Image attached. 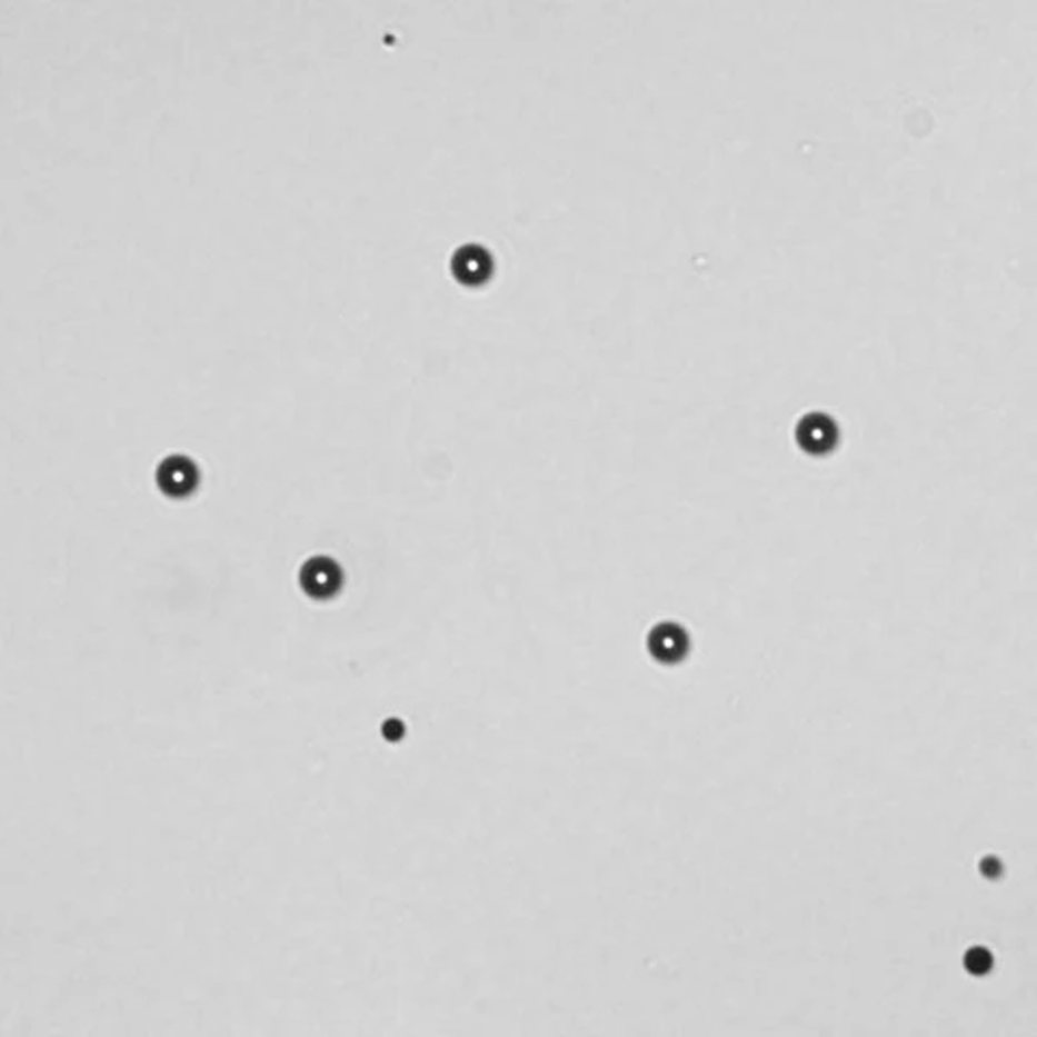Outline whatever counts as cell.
Here are the masks:
<instances>
[{"instance_id": "6da1fadb", "label": "cell", "mask_w": 1037, "mask_h": 1037, "mask_svg": "<svg viewBox=\"0 0 1037 1037\" xmlns=\"http://www.w3.org/2000/svg\"><path fill=\"white\" fill-rule=\"evenodd\" d=\"M154 480L164 498L182 501L197 493L201 485V469L189 455L176 452L158 462Z\"/></svg>"}, {"instance_id": "7a4b0ae2", "label": "cell", "mask_w": 1037, "mask_h": 1037, "mask_svg": "<svg viewBox=\"0 0 1037 1037\" xmlns=\"http://www.w3.org/2000/svg\"><path fill=\"white\" fill-rule=\"evenodd\" d=\"M301 588L313 601H331L345 586V574L333 558H309L301 569Z\"/></svg>"}, {"instance_id": "3957f363", "label": "cell", "mask_w": 1037, "mask_h": 1037, "mask_svg": "<svg viewBox=\"0 0 1037 1037\" xmlns=\"http://www.w3.org/2000/svg\"><path fill=\"white\" fill-rule=\"evenodd\" d=\"M493 256L487 247L482 245H476V242H469V245H461L455 253H452V260H450V270L455 275L457 281H461L462 286H469V288H476V286H482L485 281H489V277L493 275Z\"/></svg>"}, {"instance_id": "277c9868", "label": "cell", "mask_w": 1037, "mask_h": 1037, "mask_svg": "<svg viewBox=\"0 0 1037 1037\" xmlns=\"http://www.w3.org/2000/svg\"><path fill=\"white\" fill-rule=\"evenodd\" d=\"M690 634L679 622H661L649 636V651L659 664H679L690 654Z\"/></svg>"}]
</instances>
